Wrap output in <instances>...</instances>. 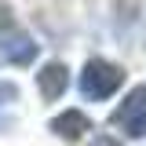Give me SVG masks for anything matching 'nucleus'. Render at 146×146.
I'll use <instances>...</instances> for the list:
<instances>
[{
	"label": "nucleus",
	"instance_id": "7",
	"mask_svg": "<svg viewBox=\"0 0 146 146\" xmlns=\"http://www.w3.org/2000/svg\"><path fill=\"white\" fill-rule=\"evenodd\" d=\"M4 29H11V7L7 4H0V33Z\"/></svg>",
	"mask_w": 146,
	"mask_h": 146
},
{
	"label": "nucleus",
	"instance_id": "5",
	"mask_svg": "<svg viewBox=\"0 0 146 146\" xmlns=\"http://www.w3.org/2000/svg\"><path fill=\"white\" fill-rule=\"evenodd\" d=\"M48 128H51L58 139H66V143H80L84 131H91V121L80 113V110H66V113L51 117V124H48Z\"/></svg>",
	"mask_w": 146,
	"mask_h": 146
},
{
	"label": "nucleus",
	"instance_id": "2",
	"mask_svg": "<svg viewBox=\"0 0 146 146\" xmlns=\"http://www.w3.org/2000/svg\"><path fill=\"white\" fill-rule=\"evenodd\" d=\"M110 124L121 128V135H128V139L146 135V84H135L124 95V102L110 113Z\"/></svg>",
	"mask_w": 146,
	"mask_h": 146
},
{
	"label": "nucleus",
	"instance_id": "3",
	"mask_svg": "<svg viewBox=\"0 0 146 146\" xmlns=\"http://www.w3.org/2000/svg\"><path fill=\"white\" fill-rule=\"evenodd\" d=\"M36 48H40V44H36L29 33H22V29H11V33L0 40V51H4V58H7L11 66H29L36 58Z\"/></svg>",
	"mask_w": 146,
	"mask_h": 146
},
{
	"label": "nucleus",
	"instance_id": "1",
	"mask_svg": "<svg viewBox=\"0 0 146 146\" xmlns=\"http://www.w3.org/2000/svg\"><path fill=\"white\" fill-rule=\"evenodd\" d=\"M124 84V70L117 66V62H110V58H88L84 62V70H80V95L84 99H110L113 91Z\"/></svg>",
	"mask_w": 146,
	"mask_h": 146
},
{
	"label": "nucleus",
	"instance_id": "4",
	"mask_svg": "<svg viewBox=\"0 0 146 146\" xmlns=\"http://www.w3.org/2000/svg\"><path fill=\"white\" fill-rule=\"evenodd\" d=\"M66 84H70L66 62H44V66H40V73H36V88H40V95H44L48 102H55V99L66 91Z\"/></svg>",
	"mask_w": 146,
	"mask_h": 146
},
{
	"label": "nucleus",
	"instance_id": "6",
	"mask_svg": "<svg viewBox=\"0 0 146 146\" xmlns=\"http://www.w3.org/2000/svg\"><path fill=\"white\" fill-rule=\"evenodd\" d=\"M15 99H18V88H15V84H0V110L7 106V102H15Z\"/></svg>",
	"mask_w": 146,
	"mask_h": 146
}]
</instances>
